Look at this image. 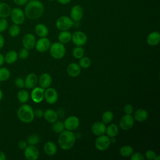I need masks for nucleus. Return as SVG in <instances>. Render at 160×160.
<instances>
[{
	"mask_svg": "<svg viewBox=\"0 0 160 160\" xmlns=\"http://www.w3.org/2000/svg\"><path fill=\"white\" fill-rule=\"evenodd\" d=\"M53 123L54 124H52V129L54 132L60 134L64 130L65 128H64V122H62L61 121H56Z\"/></svg>",
	"mask_w": 160,
	"mask_h": 160,
	"instance_id": "nucleus-35",
	"label": "nucleus"
},
{
	"mask_svg": "<svg viewBox=\"0 0 160 160\" xmlns=\"http://www.w3.org/2000/svg\"><path fill=\"white\" fill-rule=\"evenodd\" d=\"M51 46L50 41L46 37L41 38L39 39L35 44V48L36 50L40 52H44L49 49Z\"/></svg>",
	"mask_w": 160,
	"mask_h": 160,
	"instance_id": "nucleus-13",
	"label": "nucleus"
},
{
	"mask_svg": "<svg viewBox=\"0 0 160 160\" xmlns=\"http://www.w3.org/2000/svg\"><path fill=\"white\" fill-rule=\"evenodd\" d=\"M43 114H44V112L41 109H37L35 111H34V117H36V118H41V117L43 116Z\"/></svg>",
	"mask_w": 160,
	"mask_h": 160,
	"instance_id": "nucleus-46",
	"label": "nucleus"
},
{
	"mask_svg": "<svg viewBox=\"0 0 160 160\" xmlns=\"http://www.w3.org/2000/svg\"><path fill=\"white\" fill-rule=\"evenodd\" d=\"M79 123L80 121L78 117L75 116H71L65 119L64 125L66 130L72 131L79 127Z\"/></svg>",
	"mask_w": 160,
	"mask_h": 160,
	"instance_id": "nucleus-10",
	"label": "nucleus"
},
{
	"mask_svg": "<svg viewBox=\"0 0 160 160\" xmlns=\"http://www.w3.org/2000/svg\"><path fill=\"white\" fill-rule=\"evenodd\" d=\"M134 111V108L131 104H127L124 106L123 111L126 114H132Z\"/></svg>",
	"mask_w": 160,
	"mask_h": 160,
	"instance_id": "nucleus-42",
	"label": "nucleus"
},
{
	"mask_svg": "<svg viewBox=\"0 0 160 160\" xmlns=\"http://www.w3.org/2000/svg\"><path fill=\"white\" fill-rule=\"evenodd\" d=\"M6 156L4 152L0 151V160H6Z\"/></svg>",
	"mask_w": 160,
	"mask_h": 160,
	"instance_id": "nucleus-50",
	"label": "nucleus"
},
{
	"mask_svg": "<svg viewBox=\"0 0 160 160\" xmlns=\"http://www.w3.org/2000/svg\"><path fill=\"white\" fill-rule=\"evenodd\" d=\"M131 160H144V156L140 152H135L132 153L131 156Z\"/></svg>",
	"mask_w": 160,
	"mask_h": 160,
	"instance_id": "nucleus-44",
	"label": "nucleus"
},
{
	"mask_svg": "<svg viewBox=\"0 0 160 160\" xmlns=\"http://www.w3.org/2000/svg\"><path fill=\"white\" fill-rule=\"evenodd\" d=\"M134 119L131 114H126L123 116L119 121L120 128L124 130L128 131L134 125Z\"/></svg>",
	"mask_w": 160,
	"mask_h": 160,
	"instance_id": "nucleus-9",
	"label": "nucleus"
},
{
	"mask_svg": "<svg viewBox=\"0 0 160 160\" xmlns=\"http://www.w3.org/2000/svg\"><path fill=\"white\" fill-rule=\"evenodd\" d=\"M29 51L28 49L24 48H22L19 50V52H18V57L22 59H26L28 56H29Z\"/></svg>",
	"mask_w": 160,
	"mask_h": 160,
	"instance_id": "nucleus-40",
	"label": "nucleus"
},
{
	"mask_svg": "<svg viewBox=\"0 0 160 160\" xmlns=\"http://www.w3.org/2000/svg\"><path fill=\"white\" fill-rule=\"evenodd\" d=\"M79 65L82 68H88L91 64V60L88 57H82L79 59Z\"/></svg>",
	"mask_w": 160,
	"mask_h": 160,
	"instance_id": "nucleus-38",
	"label": "nucleus"
},
{
	"mask_svg": "<svg viewBox=\"0 0 160 160\" xmlns=\"http://www.w3.org/2000/svg\"><path fill=\"white\" fill-rule=\"evenodd\" d=\"M43 150L48 156H52L55 155L57 152V146L54 142L48 141L44 145Z\"/></svg>",
	"mask_w": 160,
	"mask_h": 160,
	"instance_id": "nucleus-22",
	"label": "nucleus"
},
{
	"mask_svg": "<svg viewBox=\"0 0 160 160\" xmlns=\"http://www.w3.org/2000/svg\"><path fill=\"white\" fill-rule=\"evenodd\" d=\"M4 62V56L0 53V66H1Z\"/></svg>",
	"mask_w": 160,
	"mask_h": 160,
	"instance_id": "nucleus-51",
	"label": "nucleus"
},
{
	"mask_svg": "<svg viewBox=\"0 0 160 160\" xmlns=\"http://www.w3.org/2000/svg\"><path fill=\"white\" fill-rule=\"evenodd\" d=\"M114 118V114L111 111H106L103 112L101 119L102 122L104 124H109L111 122Z\"/></svg>",
	"mask_w": 160,
	"mask_h": 160,
	"instance_id": "nucleus-33",
	"label": "nucleus"
},
{
	"mask_svg": "<svg viewBox=\"0 0 160 160\" xmlns=\"http://www.w3.org/2000/svg\"><path fill=\"white\" fill-rule=\"evenodd\" d=\"M71 40L76 46H82L86 43L88 38L86 34L84 32L76 31L72 34Z\"/></svg>",
	"mask_w": 160,
	"mask_h": 160,
	"instance_id": "nucleus-8",
	"label": "nucleus"
},
{
	"mask_svg": "<svg viewBox=\"0 0 160 160\" xmlns=\"http://www.w3.org/2000/svg\"><path fill=\"white\" fill-rule=\"evenodd\" d=\"M44 98L46 102L50 104L56 103L58 99V94L57 91L52 88H48L47 89L44 91Z\"/></svg>",
	"mask_w": 160,
	"mask_h": 160,
	"instance_id": "nucleus-12",
	"label": "nucleus"
},
{
	"mask_svg": "<svg viewBox=\"0 0 160 160\" xmlns=\"http://www.w3.org/2000/svg\"><path fill=\"white\" fill-rule=\"evenodd\" d=\"M25 5L24 12L25 16L29 19H37L39 18L44 12V5L39 0H29Z\"/></svg>",
	"mask_w": 160,
	"mask_h": 160,
	"instance_id": "nucleus-1",
	"label": "nucleus"
},
{
	"mask_svg": "<svg viewBox=\"0 0 160 160\" xmlns=\"http://www.w3.org/2000/svg\"><path fill=\"white\" fill-rule=\"evenodd\" d=\"M43 116H44V119L48 122H51V123H53V122H56L58 118V115L57 112L52 109H46L44 112Z\"/></svg>",
	"mask_w": 160,
	"mask_h": 160,
	"instance_id": "nucleus-23",
	"label": "nucleus"
},
{
	"mask_svg": "<svg viewBox=\"0 0 160 160\" xmlns=\"http://www.w3.org/2000/svg\"><path fill=\"white\" fill-rule=\"evenodd\" d=\"M4 58V62H6L8 64H13L17 61L18 54L16 51L14 50H11L5 54Z\"/></svg>",
	"mask_w": 160,
	"mask_h": 160,
	"instance_id": "nucleus-27",
	"label": "nucleus"
},
{
	"mask_svg": "<svg viewBox=\"0 0 160 160\" xmlns=\"http://www.w3.org/2000/svg\"><path fill=\"white\" fill-rule=\"evenodd\" d=\"M156 156L157 155L156 152L152 150H148L146 152V154H145V156L146 159L149 160H154Z\"/></svg>",
	"mask_w": 160,
	"mask_h": 160,
	"instance_id": "nucleus-43",
	"label": "nucleus"
},
{
	"mask_svg": "<svg viewBox=\"0 0 160 160\" xmlns=\"http://www.w3.org/2000/svg\"><path fill=\"white\" fill-rule=\"evenodd\" d=\"M76 142V135L69 130H64L60 133L58 138V144L60 148L64 150L70 149L73 147Z\"/></svg>",
	"mask_w": 160,
	"mask_h": 160,
	"instance_id": "nucleus-2",
	"label": "nucleus"
},
{
	"mask_svg": "<svg viewBox=\"0 0 160 160\" xmlns=\"http://www.w3.org/2000/svg\"><path fill=\"white\" fill-rule=\"evenodd\" d=\"M119 132V128L115 124H111L106 129V133L109 138L116 137Z\"/></svg>",
	"mask_w": 160,
	"mask_h": 160,
	"instance_id": "nucleus-28",
	"label": "nucleus"
},
{
	"mask_svg": "<svg viewBox=\"0 0 160 160\" xmlns=\"http://www.w3.org/2000/svg\"><path fill=\"white\" fill-rule=\"evenodd\" d=\"M110 144V138L107 135L102 134L98 136V137L95 140V147L97 149L101 151L106 150L109 147Z\"/></svg>",
	"mask_w": 160,
	"mask_h": 160,
	"instance_id": "nucleus-7",
	"label": "nucleus"
},
{
	"mask_svg": "<svg viewBox=\"0 0 160 160\" xmlns=\"http://www.w3.org/2000/svg\"><path fill=\"white\" fill-rule=\"evenodd\" d=\"M40 141L39 136L36 134H32L30 136H29L27 138V143L29 145H36L39 143Z\"/></svg>",
	"mask_w": 160,
	"mask_h": 160,
	"instance_id": "nucleus-37",
	"label": "nucleus"
},
{
	"mask_svg": "<svg viewBox=\"0 0 160 160\" xmlns=\"http://www.w3.org/2000/svg\"><path fill=\"white\" fill-rule=\"evenodd\" d=\"M148 116V113L144 109H137L134 114V120L138 122H142L145 121Z\"/></svg>",
	"mask_w": 160,
	"mask_h": 160,
	"instance_id": "nucleus-26",
	"label": "nucleus"
},
{
	"mask_svg": "<svg viewBox=\"0 0 160 160\" xmlns=\"http://www.w3.org/2000/svg\"><path fill=\"white\" fill-rule=\"evenodd\" d=\"M8 27V21L6 18H0V33L5 31Z\"/></svg>",
	"mask_w": 160,
	"mask_h": 160,
	"instance_id": "nucleus-39",
	"label": "nucleus"
},
{
	"mask_svg": "<svg viewBox=\"0 0 160 160\" xmlns=\"http://www.w3.org/2000/svg\"><path fill=\"white\" fill-rule=\"evenodd\" d=\"M9 17L13 24L21 25L24 22L26 16L22 9L19 8H14L11 9Z\"/></svg>",
	"mask_w": 160,
	"mask_h": 160,
	"instance_id": "nucleus-5",
	"label": "nucleus"
},
{
	"mask_svg": "<svg viewBox=\"0 0 160 160\" xmlns=\"http://www.w3.org/2000/svg\"><path fill=\"white\" fill-rule=\"evenodd\" d=\"M84 54V49L81 46H78L75 47L72 50V56L76 59H80L81 58Z\"/></svg>",
	"mask_w": 160,
	"mask_h": 160,
	"instance_id": "nucleus-36",
	"label": "nucleus"
},
{
	"mask_svg": "<svg viewBox=\"0 0 160 160\" xmlns=\"http://www.w3.org/2000/svg\"><path fill=\"white\" fill-rule=\"evenodd\" d=\"M14 84L16 86L19 88H25V82L24 79L22 78H18L14 81Z\"/></svg>",
	"mask_w": 160,
	"mask_h": 160,
	"instance_id": "nucleus-41",
	"label": "nucleus"
},
{
	"mask_svg": "<svg viewBox=\"0 0 160 160\" xmlns=\"http://www.w3.org/2000/svg\"><path fill=\"white\" fill-rule=\"evenodd\" d=\"M70 16L73 21H80L83 16L82 8L78 4L72 6L70 11Z\"/></svg>",
	"mask_w": 160,
	"mask_h": 160,
	"instance_id": "nucleus-16",
	"label": "nucleus"
},
{
	"mask_svg": "<svg viewBox=\"0 0 160 160\" xmlns=\"http://www.w3.org/2000/svg\"><path fill=\"white\" fill-rule=\"evenodd\" d=\"M106 127L105 124L100 121L95 122L94 123H93L91 127L92 133L97 136L104 134L106 132Z\"/></svg>",
	"mask_w": 160,
	"mask_h": 160,
	"instance_id": "nucleus-17",
	"label": "nucleus"
},
{
	"mask_svg": "<svg viewBox=\"0 0 160 160\" xmlns=\"http://www.w3.org/2000/svg\"><path fill=\"white\" fill-rule=\"evenodd\" d=\"M25 88L28 89L34 88L38 82V78L36 74L29 73L27 75L25 80Z\"/></svg>",
	"mask_w": 160,
	"mask_h": 160,
	"instance_id": "nucleus-18",
	"label": "nucleus"
},
{
	"mask_svg": "<svg viewBox=\"0 0 160 160\" xmlns=\"http://www.w3.org/2000/svg\"><path fill=\"white\" fill-rule=\"evenodd\" d=\"M4 39L3 36L0 33V49L4 46Z\"/></svg>",
	"mask_w": 160,
	"mask_h": 160,
	"instance_id": "nucleus-48",
	"label": "nucleus"
},
{
	"mask_svg": "<svg viewBox=\"0 0 160 160\" xmlns=\"http://www.w3.org/2000/svg\"><path fill=\"white\" fill-rule=\"evenodd\" d=\"M71 33L67 31H61V32L58 35V40L60 42L68 43L71 40Z\"/></svg>",
	"mask_w": 160,
	"mask_h": 160,
	"instance_id": "nucleus-29",
	"label": "nucleus"
},
{
	"mask_svg": "<svg viewBox=\"0 0 160 160\" xmlns=\"http://www.w3.org/2000/svg\"><path fill=\"white\" fill-rule=\"evenodd\" d=\"M44 89L41 87H34L31 92V99L35 103H39L44 99Z\"/></svg>",
	"mask_w": 160,
	"mask_h": 160,
	"instance_id": "nucleus-14",
	"label": "nucleus"
},
{
	"mask_svg": "<svg viewBox=\"0 0 160 160\" xmlns=\"http://www.w3.org/2000/svg\"><path fill=\"white\" fill-rule=\"evenodd\" d=\"M17 98L19 102L24 104V103L27 102L29 100V92L26 90L22 89V90H20L18 92Z\"/></svg>",
	"mask_w": 160,
	"mask_h": 160,
	"instance_id": "nucleus-31",
	"label": "nucleus"
},
{
	"mask_svg": "<svg viewBox=\"0 0 160 160\" xmlns=\"http://www.w3.org/2000/svg\"><path fill=\"white\" fill-rule=\"evenodd\" d=\"M2 97H3V93H2V90L0 89V101L2 100Z\"/></svg>",
	"mask_w": 160,
	"mask_h": 160,
	"instance_id": "nucleus-52",
	"label": "nucleus"
},
{
	"mask_svg": "<svg viewBox=\"0 0 160 160\" xmlns=\"http://www.w3.org/2000/svg\"><path fill=\"white\" fill-rule=\"evenodd\" d=\"M36 42V38L31 33L26 34L22 39V43L24 48L28 50L32 49L35 46Z\"/></svg>",
	"mask_w": 160,
	"mask_h": 160,
	"instance_id": "nucleus-15",
	"label": "nucleus"
},
{
	"mask_svg": "<svg viewBox=\"0 0 160 160\" xmlns=\"http://www.w3.org/2000/svg\"><path fill=\"white\" fill-rule=\"evenodd\" d=\"M18 145V147L20 149L24 150L25 148L28 146V143H27L26 141H25L24 140H21V141H19Z\"/></svg>",
	"mask_w": 160,
	"mask_h": 160,
	"instance_id": "nucleus-45",
	"label": "nucleus"
},
{
	"mask_svg": "<svg viewBox=\"0 0 160 160\" xmlns=\"http://www.w3.org/2000/svg\"><path fill=\"white\" fill-rule=\"evenodd\" d=\"M24 156L28 160H36L39 156L38 149L33 145H28L24 149Z\"/></svg>",
	"mask_w": 160,
	"mask_h": 160,
	"instance_id": "nucleus-11",
	"label": "nucleus"
},
{
	"mask_svg": "<svg viewBox=\"0 0 160 160\" xmlns=\"http://www.w3.org/2000/svg\"><path fill=\"white\" fill-rule=\"evenodd\" d=\"M0 84H1V81H0Z\"/></svg>",
	"mask_w": 160,
	"mask_h": 160,
	"instance_id": "nucleus-55",
	"label": "nucleus"
},
{
	"mask_svg": "<svg viewBox=\"0 0 160 160\" xmlns=\"http://www.w3.org/2000/svg\"><path fill=\"white\" fill-rule=\"evenodd\" d=\"M34 31L36 34L40 37V38H44L46 37L48 34V29L46 27V25L44 24H38L35 28H34Z\"/></svg>",
	"mask_w": 160,
	"mask_h": 160,
	"instance_id": "nucleus-24",
	"label": "nucleus"
},
{
	"mask_svg": "<svg viewBox=\"0 0 160 160\" xmlns=\"http://www.w3.org/2000/svg\"><path fill=\"white\" fill-rule=\"evenodd\" d=\"M20 31H21V28L19 27V25H18L16 24H13L11 25L8 29L9 35L12 38L18 36L19 34Z\"/></svg>",
	"mask_w": 160,
	"mask_h": 160,
	"instance_id": "nucleus-32",
	"label": "nucleus"
},
{
	"mask_svg": "<svg viewBox=\"0 0 160 160\" xmlns=\"http://www.w3.org/2000/svg\"><path fill=\"white\" fill-rule=\"evenodd\" d=\"M17 115L19 120L25 123L31 122L34 118L32 108L30 105L25 103L19 107L17 112Z\"/></svg>",
	"mask_w": 160,
	"mask_h": 160,
	"instance_id": "nucleus-3",
	"label": "nucleus"
},
{
	"mask_svg": "<svg viewBox=\"0 0 160 160\" xmlns=\"http://www.w3.org/2000/svg\"><path fill=\"white\" fill-rule=\"evenodd\" d=\"M28 1L29 0H13V2L15 4L20 6L25 5Z\"/></svg>",
	"mask_w": 160,
	"mask_h": 160,
	"instance_id": "nucleus-47",
	"label": "nucleus"
},
{
	"mask_svg": "<svg viewBox=\"0 0 160 160\" xmlns=\"http://www.w3.org/2000/svg\"><path fill=\"white\" fill-rule=\"evenodd\" d=\"M49 52L51 56L54 59H61L66 54V48L62 43L60 42H55L51 44L49 47Z\"/></svg>",
	"mask_w": 160,
	"mask_h": 160,
	"instance_id": "nucleus-4",
	"label": "nucleus"
},
{
	"mask_svg": "<svg viewBox=\"0 0 160 160\" xmlns=\"http://www.w3.org/2000/svg\"><path fill=\"white\" fill-rule=\"evenodd\" d=\"M11 11V6L6 2H0V18H7Z\"/></svg>",
	"mask_w": 160,
	"mask_h": 160,
	"instance_id": "nucleus-25",
	"label": "nucleus"
},
{
	"mask_svg": "<svg viewBox=\"0 0 160 160\" xmlns=\"http://www.w3.org/2000/svg\"><path fill=\"white\" fill-rule=\"evenodd\" d=\"M11 75L10 71L6 68H0V81H7Z\"/></svg>",
	"mask_w": 160,
	"mask_h": 160,
	"instance_id": "nucleus-34",
	"label": "nucleus"
},
{
	"mask_svg": "<svg viewBox=\"0 0 160 160\" xmlns=\"http://www.w3.org/2000/svg\"><path fill=\"white\" fill-rule=\"evenodd\" d=\"M67 72L71 77H77L81 73V67L79 64L72 62L68 66Z\"/></svg>",
	"mask_w": 160,
	"mask_h": 160,
	"instance_id": "nucleus-20",
	"label": "nucleus"
},
{
	"mask_svg": "<svg viewBox=\"0 0 160 160\" xmlns=\"http://www.w3.org/2000/svg\"><path fill=\"white\" fill-rule=\"evenodd\" d=\"M134 152L132 147L129 145H125L122 146L119 149V153L122 157H129Z\"/></svg>",
	"mask_w": 160,
	"mask_h": 160,
	"instance_id": "nucleus-30",
	"label": "nucleus"
},
{
	"mask_svg": "<svg viewBox=\"0 0 160 160\" xmlns=\"http://www.w3.org/2000/svg\"><path fill=\"white\" fill-rule=\"evenodd\" d=\"M74 24L72 19L67 16H62L59 17L56 22L57 28L60 31H67Z\"/></svg>",
	"mask_w": 160,
	"mask_h": 160,
	"instance_id": "nucleus-6",
	"label": "nucleus"
},
{
	"mask_svg": "<svg viewBox=\"0 0 160 160\" xmlns=\"http://www.w3.org/2000/svg\"><path fill=\"white\" fill-rule=\"evenodd\" d=\"M48 1H53L54 0H48Z\"/></svg>",
	"mask_w": 160,
	"mask_h": 160,
	"instance_id": "nucleus-54",
	"label": "nucleus"
},
{
	"mask_svg": "<svg viewBox=\"0 0 160 160\" xmlns=\"http://www.w3.org/2000/svg\"><path fill=\"white\" fill-rule=\"evenodd\" d=\"M160 42V34L158 31H153L147 37V43L152 46L158 45Z\"/></svg>",
	"mask_w": 160,
	"mask_h": 160,
	"instance_id": "nucleus-21",
	"label": "nucleus"
},
{
	"mask_svg": "<svg viewBox=\"0 0 160 160\" xmlns=\"http://www.w3.org/2000/svg\"><path fill=\"white\" fill-rule=\"evenodd\" d=\"M159 158H160V156H156V158H155V159H154V160H159Z\"/></svg>",
	"mask_w": 160,
	"mask_h": 160,
	"instance_id": "nucleus-53",
	"label": "nucleus"
},
{
	"mask_svg": "<svg viewBox=\"0 0 160 160\" xmlns=\"http://www.w3.org/2000/svg\"><path fill=\"white\" fill-rule=\"evenodd\" d=\"M52 82V78L48 73L42 74L38 79V83L41 88L43 89L48 88Z\"/></svg>",
	"mask_w": 160,
	"mask_h": 160,
	"instance_id": "nucleus-19",
	"label": "nucleus"
},
{
	"mask_svg": "<svg viewBox=\"0 0 160 160\" xmlns=\"http://www.w3.org/2000/svg\"><path fill=\"white\" fill-rule=\"evenodd\" d=\"M58 2H59L61 4L65 5V4H68L70 2L71 0H57Z\"/></svg>",
	"mask_w": 160,
	"mask_h": 160,
	"instance_id": "nucleus-49",
	"label": "nucleus"
}]
</instances>
